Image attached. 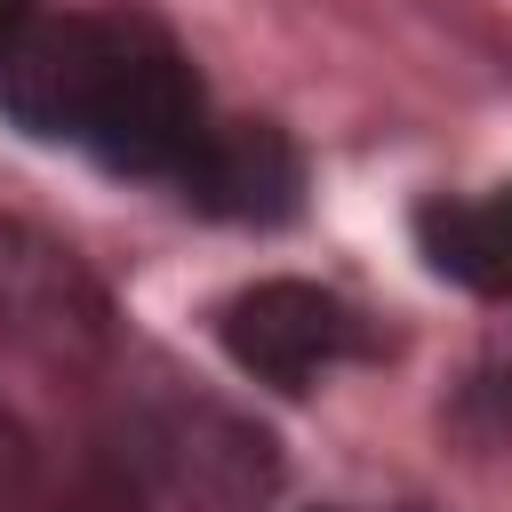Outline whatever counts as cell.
<instances>
[{"label": "cell", "instance_id": "obj_4", "mask_svg": "<svg viewBox=\"0 0 512 512\" xmlns=\"http://www.w3.org/2000/svg\"><path fill=\"white\" fill-rule=\"evenodd\" d=\"M216 336H224L232 368L272 392H312L320 376L384 352L376 320L320 280H248L240 296H224Z\"/></svg>", "mask_w": 512, "mask_h": 512}, {"label": "cell", "instance_id": "obj_2", "mask_svg": "<svg viewBox=\"0 0 512 512\" xmlns=\"http://www.w3.org/2000/svg\"><path fill=\"white\" fill-rule=\"evenodd\" d=\"M112 456L168 512H264L280 496V480H288L280 440L248 408L208 400L192 384L136 392L120 432H112Z\"/></svg>", "mask_w": 512, "mask_h": 512}, {"label": "cell", "instance_id": "obj_1", "mask_svg": "<svg viewBox=\"0 0 512 512\" xmlns=\"http://www.w3.org/2000/svg\"><path fill=\"white\" fill-rule=\"evenodd\" d=\"M0 120H16L40 144H80L112 176L176 184V168L192 160L216 112L160 16L88 8L32 24V40L0 72Z\"/></svg>", "mask_w": 512, "mask_h": 512}, {"label": "cell", "instance_id": "obj_9", "mask_svg": "<svg viewBox=\"0 0 512 512\" xmlns=\"http://www.w3.org/2000/svg\"><path fill=\"white\" fill-rule=\"evenodd\" d=\"M40 16H48L40 0H0V72H8V56L32 40V24H40Z\"/></svg>", "mask_w": 512, "mask_h": 512}, {"label": "cell", "instance_id": "obj_7", "mask_svg": "<svg viewBox=\"0 0 512 512\" xmlns=\"http://www.w3.org/2000/svg\"><path fill=\"white\" fill-rule=\"evenodd\" d=\"M144 504H152V496L136 488V472H128L120 456H104V464H88L48 512H144Z\"/></svg>", "mask_w": 512, "mask_h": 512}, {"label": "cell", "instance_id": "obj_5", "mask_svg": "<svg viewBox=\"0 0 512 512\" xmlns=\"http://www.w3.org/2000/svg\"><path fill=\"white\" fill-rule=\"evenodd\" d=\"M176 200L216 224H288L304 208V152L280 120H208L176 168Z\"/></svg>", "mask_w": 512, "mask_h": 512}, {"label": "cell", "instance_id": "obj_8", "mask_svg": "<svg viewBox=\"0 0 512 512\" xmlns=\"http://www.w3.org/2000/svg\"><path fill=\"white\" fill-rule=\"evenodd\" d=\"M32 472H40L32 432H24V424H16V408L0 400V512H16V504L32 496Z\"/></svg>", "mask_w": 512, "mask_h": 512}, {"label": "cell", "instance_id": "obj_3", "mask_svg": "<svg viewBox=\"0 0 512 512\" xmlns=\"http://www.w3.org/2000/svg\"><path fill=\"white\" fill-rule=\"evenodd\" d=\"M0 352L48 376H96L120 352L112 288L24 216H0Z\"/></svg>", "mask_w": 512, "mask_h": 512}, {"label": "cell", "instance_id": "obj_6", "mask_svg": "<svg viewBox=\"0 0 512 512\" xmlns=\"http://www.w3.org/2000/svg\"><path fill=\"white\" fill-rule=\"evenodd\" d=\"M416 248L440 280L472 296H512V184L472 192V200H424L416 208Z\"/></svg>", "mask_w": 512, "mask_h": 512}]
</instances>
